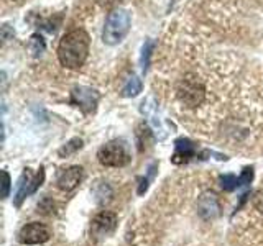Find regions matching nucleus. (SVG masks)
<instances>
[{
    "instance_id": "19",
    "label": "nucleus",
    "mask_w": 263,
    "mask_h": 246,
    "mask_svg": "<svg viewBox=\"0 0 263 246\" xmlns=\"http://www.w3.org/2000/svg\"><path fill=\"white\" fill-rule=\"evenodd\" d=\"M253 205H255V209H257L258 212L263 213V191H258L257 194H255V197H253Z\"/></svg>"
},
{
    "instance_id": "7",
    "label": "nucleus",
    "mask_w": 263,
    "mask_h": 246,
    "mask_svg": "<svg viewBox=\"0 0 263 246\" xmlns=\"http://www.w3.org/2000/svg\"><path fill=\"white\" fill-rule=\"evenodd\" d=\"M49 230L46 225L40 223V221H31L27 223L18 233V241L22 244H41L49 240Z\"/></svg>"
},
{
    "instance_id": "15",
    "label": "nucleus",
    "mask_w": 263,
    "mask_h": 246,
    "mask_svg": "<svg viewBox=\"0 0 263 246\" xmlns=\"http://www.w3.org/2000/svg\"><path fill=\"white\" fill-rule=\"evenodd\" d=\"M28 48H30V51L33 53V56H41V54H43V51H45V41H43V38H41L40 35H33L30 38Z\"/></svg>"
},
{
    "instance_id": "3",
    "label": "nucleus",
    "mask_w": 263,
    "mask_h": 246,
    "mask_svg": "<svg viewBox=\"0 0 263 246\" xmlns=\"http://www.w3.org/2000/svg\"><path fill=\"white\" fill-rule=\"evenodd\" d=\"M176 95L179 98V102L186 105L187 109H196L205 98V86L194 74H186L178 82Z\"/></svg>"
},
{
    "instance_id": "18",
    "label": "nucleus",
    "mask_w": 263,
    "mask_h": 246,
    "mask_svg": "<svg viewBox=\"0 0 263 246\" xmlns=\"http://www.w3.org/2000/svg\"><path fill=\"white\" fill-rule=\"evenodd\" d=\"M10 176H8V172L4 171V189H2V199H7L8 194H10Z\"/></svg>"
},
{
    "instance_id": "2",
    "label": "nucleus",
    "mask_w": 263,
    "mask_h": 246,
    "mask_svg": "<svg viewBox=\"0 0 263 246\" xmlns=\"http://www.w3.org/2000/svg\"><path fill=\"white\" fill-rule=\"evenodd\" d=\"M130 13L123 8H114L107 15L102 31V41L109 46L119 45L130 31Z\"/></svg>"
},
{
    "instance_id": "20",
    "label": "nucleus",
    "mask_w": 263,
    "mask_h": 246,
    "mask_svg": "<svg viewBox=\"0 0 263 246\" xmlns=\"http://www.w3.org/2000/svg\"><path fill=\"white\" fill-rule=\"evenodd\" d=\"M102 5H105V7H112V5H115L117 2H120V0H99Z\"/></svg>"
},
{
    "instance_id": "5",
    "label": "nucleus",
    "mask_w": 263,
    "mask_h": 246,
    "mask_svg": "<svg viewBox=\"0 0 263 246\" xmlns=\"http://www.w3.org/2000/svg\"><path fill=\"white\" fill-rule=\"evenodd\" d=\"M45 179V169L40 168V172H36L35 176L31 174L30 169H25L23 176L20 177V182H18V191H16L15 195V205L20 207L22 202L25 200V197H28L31 194H35L38 191V187L41 186Z\"/></svg>"
},
{
    "instance_id": "16",
    "label": "nucleus",
    "mask_w": 263,
    "mask_h": 246,
    "mask_svg": "<svg viewBox=\"0 0 263 246\" xmlns=\"http://www.w3.org/2000/svg\"><path fill=\"white\" fill-rule=\"evenodd\" d=\"M152 53H153V41H152V39H148L146 43L143 45V48H142V69H143V72L148 71Z\"/></svg>"
},
{
    "instance_id": "1",
    "label": "nucleus",
    "mask_w": 263,
    "mask_h": 246,
    "mask_svg": "<svg viewBox=\"0 0 263 246\" xmlns=\"http://www.w3.org/2000/svg\"><path fill=\"white\" fill-rule=\"evenodd\" d=\"M89 43V35L82 28L66 33L58 46V59L61 66H64L66 69H79L87 59Z\"/></svg>"
},
{
    "instance_id": "12",
    "label": "nucleus",
    "mask_w": 263,
    "mask_h": 246,
    "mask_svg": "<svg viewBox=\"0 0 263 246\" xmlns=\"http://www.w3.org/2000/svg\"><path fill=\"white\" fill-rule=\"evenodd\" d=\"M142 89H143V84H142V80H140V77L132 76L127 84L123 86L122 95L123 97H137L140 92H142Z\"/></svg>"
},
{
    "instance_id": "8",
    "label": "nucleus",
    "mask_w": 263,
    "mask_h": 246,
    "mask_svg": "<svg viewBox=\"0 0 263 246\" xmlns=\"http://www.w3.org/2000/svg\"><path fill=\"white\" fill-rule=\"evenodd\" d=\"M197 213L202 220H214L220 215V203L214 192H204L197 199Z\"/></svg>"
},
{
    "instance_id": "6",
    "label": "nucleus",
    "mask_w": 263,
    "mask_h": 246,
    "mask_svg": "<svg viewBox=\"0 0 263 246\" xmlns=\"http://www.w3.org/2000/svg\"><path fill=\"white\" fill-rule=\"evenodd\" d=\"M97 102H99L97 90L90 89V87H84V86L72 89L71 104L74 107H78V109H81L84 113H92L97 107Z\"/></svg>"
},
{
    "instance_id": "17",
    "label": "nucleus",
    "mask_w": 263,
    "mask_h": 246,
    "mask_svg": "<svg viewBox=\"0 0 263 246\" xmlns=\"http://www.w3.org/2000/svg\"><path fill=\"white\" fill-rule=\"evenodd\" d=\"M155 168H156V164H152V168L148 169L150 172H148V176L146 177H143L142 180H140V186H138V195H143L145 192H146V189H148V184H150V180H152V177H153V172H155Z\"/></svg>"
},
{
    "instance_id": "4",
    "label": "nucleus",
    "mask_w": 263,
    "mask_h": 246,
    "mask_svg": "<svg viewBox=\"0 0 263 246\" xmlns=\"http://www.w3.org/2000/svg\"><path fill=\"white\" fill-rule=\"evenodd\" d=\"M99 162L105 168H123L130 162V153L127 150V145L123 141H110L104 145L97 153Z\"/></svg>"
},
{
    "instance_id": "10",
    "label": "nucleus",
    "mask_w": 263,
    "mask_h": 246,
    "mask_svg": "<svg viewBox=\"0 0 263 246\" xmlns=\"http://www.w3.org/2000/svg\"><path fill=\"white\" fill-rule=\"evenodd\" d=\"M199 153H197V145L193 143L191 139L187 138H179L175 143V154H173V162L175 164H184L189 162L191 159L197 158Z\"/></svg>"
},
{
    "instance_id": "13",
    "label": "nucleus",
    "mask_w": 263,
    "mask_h": 246,
    "mask_svg": "<svg viewBox=\"0 0 263 246\" xmlns=\"http://www.w3.org/2000/svg\"><path fill=\"white\" fill-rule=\"evenodd\" d=\"M219 184H220V187L224 189V191H227V192H232V191H235V189H238V187H242V186H243L240 176L237 177L235 174H224V176H220V177H219Z\"/></svg>"
},
{
    "instance_id": "14",
    "label": "nucleus",
    "mask_w": 263,
    "mask_h": 246,
    "mask_svg": "<svg viewBox=\"0 0 263 246\" xmlns=\"http://www.w3.org/2000/svg\"><path fill=\"white\" fill-rule=\"evenodd\" d=\"M81 148H82V139L81 138H72L68 145L63 146L60 150V156H61V158H68V156L74 154L78 150H81Z\"/></svg>"
},
{
    "instance_id": "9",
    "label": "nucleus",
    "mask_w": 263,
    "mask_h": 246,
    "mask_svg": "<svg viewBox=\"0 0 263 246\" xmlns=\"http://www.w3.org/2000/svg\"><path fill=\"white\" fill-rule=\"evenodd\" d=\"M115 225H117V215L114 212L104 210L94 217L92 225H90V233L94 236H105L114 232Z\"/></svg>"
},
{
    "instance_id": "11",
    "label": "nucleus",
    "mask_w": 263,
    "mask_h": 246,
    "mask_svg": "<svg viewBox=\"0 0 263 246\" xmlns=\"http://www.w3.org/2000/svg\"><path fill=\"white\" fill-rule=\"evenodd\" d=\"M82 180V168L81 166H71L68 169H63L56 177V186L64 192L74 191Z\"/></svg>"
}]
</instances>
